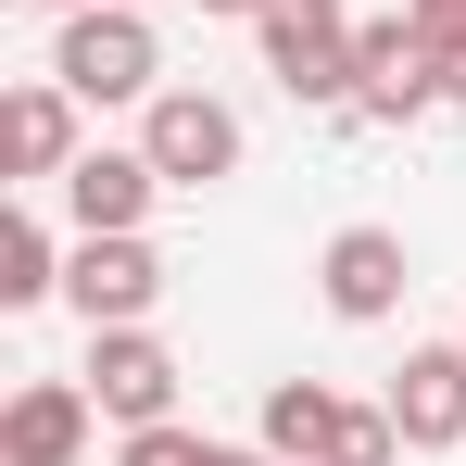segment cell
Segmentation results:
<instances>
[{"instance_id": "obj_1", "label": "cell", "mask_w": 466, "mask_h": 466, "mask_svg": "<svg viewBox=\"0 0 466 466\" xmlns=\"http://www.w3.org/2000/svg\"><path fill=\"white\" fill-rule=\"evenodd\" d=\"M51 76L76 88L88 114H101V101H152V88H164V38H152V13H127V0H88V13H64Z\"/></svg>"}, {"instance_id": "obj_2", "label": "cell", "mask_w": 466, "mask_h": 466, "mask_svg": "<svg viewBox=\"0 0 466 466\" xmlns=\"http://www.w3.org/2000/svg\"><path fill=\"white\" fill-rule=\"evenodd\" d=\"M252 38H265V76L290 88V101L353 114V13H340V0H265Z\"/></svg>"}, {"instance_id": "obj_3", "label": "cell", "mask_w": 466, "mask_h": 466, "mask_svg": "<svg viewBox=\"0 0 466 466\" xmlns=\"http://www.w3.org/2000/svg\"><path fill=\"white\" fill-rule=\"evenodd\" d=\"M353 114H366V127H416V114H441V38H429L416 13L353 25Z\"/></svg>"}, {"instance_id": "obj_4", "label": "cell", "mask_w": 466, "mask_h": 466, "mask_svg": "<svg viewBox=\"0 0 466 466\" xmlns=\"http://www.w3.org/2000/svg\"><path fill=\"white\" fill-rule=\"evenodd\" d=\"M139 152L164 164V189H228L252 139H239V114L215 88H152V101H139Z\"/></svg>"}, {"instance_id": "obj_5", "label": "cell", "mask_w": 466, "mask_h": 466, "mask_svg": "<svg viewBox=\"0 0 466 466\" xmlns=\"http://www.w3.org/2000/svg\"><path fill=\"white\" fill-rule=\"evenodd\" d=\"M64 303L88 315V328H152L164 303V252L139 228H88L76 252H64Z\"/></svg>"}, {"instance_id": "obj_6", "label": "cell", "mask_w": 466, "mask_h": 466, "mask_svg": "<svg viewBox=\"0 0 466 466\" xmlns=\"http://www.w3.org/2000/svg\"><path fill=\"white\" fill-rule=\"evenodd\" d=\"M315 290H328L340 328H390L403 290H416V265H403V239H390V228H340L328 252H315Z\"/></svg>"}, {"instance_id": "obj_7", "label": "cell", "mask_w": 466, "mask_h": 466, "mask_svg": "<svg viewBox=\"0 0 466 466\" xmlns=\"http://www.w3.org/2000/svg\"><path fill=\"white\" fill-rule=\"evenodd\" d=\"M88 403H101L114 429L177 416V353H164L152 328H88Z\"/></svg>"}, {"instance_id": "obj_8", "label": "cell", "mask_w": 466, "mask_h": 466, "mask_svg": "<svg viewBox=\"0 0 466 466\" xmlns=\"http://www.w3.org/2000/svg\"><path fill=\"white\" fill-rule=\"evenodd\" d=\"M390 429H403V454H454L466 441V340H416L390 366Z\"/></svg>"}, {"instance_id": "obj_9", "label": "cell", "mask_w": 466, "mask_h": 466, "mask_svg": "<svg viewBox=\"0 0 466 466\" xmlns=\"http://www.w3.org/2000/svg\"><path fill=\"white\" fill-rule=\"evenodd\" d=\"M88 441H101L88 379H25L13 403H0V466H76Z\"/></svg>"}, {"instance_id": "obj_10", "label": "cell", "mask_w": 466, "mask_h": 466, "mask_svg": "<svg viewBox=\"0 0 466 466\" xmlns=\"http://www.w3.org/2000/svg\"><path fill=\"white\" fill-rule=\"evenodd\" d=\"M76 114H88V101H76L64 76H25L13 101H0V152H13V177H25V189H64V164L88 152Z\"/></svg>"}, {"instance_id": "obj_11", "label": "cell", "mask_w": 466, "mask_h": 466, "mask_svg": "<svg viewBox=\"0 0 466 466\" xmlns=\"http://www.w3.org/2000/svg\"><path fill=\"white\" fill-rule=\"evenodd\" d=\"M152 202H164V164L152 152H101V139H88V152L64 164V215H76V239L88 228H152Z\"/></svg>"}, {"instance_id": "obj_12", "label": "cell", "mask_w": 466, "mask_h": 466, "mask_svg": "<svg viewBox=\"0 0 466 466\" xmlns=\"http://www.w3.org/2000/svg\"><path fill=\"white\" fill-rule=\"evenodd\" d=\"M252 441H265V454H290V466H328V441H340V390H328V379H278Z\"/></svg>"}, {"instance_id": "obj_13", "label": "cell", "mask_w": 466, "mask_h": 466, "mask_svg": "<svg viewBox=\"0 0 466 466\" xmlns=\"http://www.w3.org/2000/svg\"><path fill=\"white\" fill-rule=\"evenodd\" d=\"M64 290V239H51V215H13L0 228V303L25 315V303H51Z\"/></svg>"}, {"instance_id": "obj_14", "label": "cell", "mask_w": 466, "mask_h": 466, "mask_svg": "<svg viewBox=\"0 0 466 466\" xmlns=\"http://www.w3.org/2000/svg\"><path fill=\"white\" fill-rule=\"evenodd\" d=\"M390 454H403L390 403H340V441H328V466H390Z\"/></svg>"}, {"instance_id": "obj_15", "label": "cell", "mask_w": 466, "mask_h": 466, "mask_svg": "<svg viewBox=\"0 0 466 466\" xmlns=\"http://www.w3.org/2000/svg\"><path fill=\"white\" fill-rule=\"evenodd\" d=\"M114 466H215V441L177 429V416H152V429H127V454H114Z\"/></svg>"}, {"instance_id": "obj_16", "label": "cell", "mask_w": 466, "mask_h": 466, "mask_svg": "<svg viewBox=\"0 0 466 466\" xmlns=\"http://www.w3.org/2000/svg\"><path fill=\"white\" fill-rule=\"evenodd\" d=\"M403 13H416L429 38H454V25H466V0H403Z\"/></svg>"}, {"instance_id": "obj_17", "label": "cell", "mask_w": 466, "mask_h": 466, "mask_svg": "<svg viewBox=\"0 0 466 466\" xmlns=\"http://www.w3.org/2000/svg\"><path fill=\"white\" fill-rule=\"evenodd\" d=\"M441 101H466V25L441 38Z\"/></svg>"}, {"instance_id": "obj_18", "label": "cell", "mask_w": 466, "mask_h": 466, "mask_svg": "<svg viewBox=\"0 0 466 466\" xmlns=\"http://www.w3.org/2000/svg\"><path fill=\"white\" fill-rule=\"evenodd\" d=\"M202 13H239V25H252V13H265V0H202Z\"/></svg>"}, {"instance_id": "obj_19", "label": "cell", "mask_w": 466, "mask_h": 466, "mask_svg": "<svg viewBox=\"0 0 466 466\" xmlns=\"http://www.w3.org/2000/svg\"><path fill=\"white\" fill-rule=\"evenodd\" d=\"M38 13H88V0H38Z\"/></svg>"}, {"instance_id": "obj_20", "label": "cell", "mask_w": 466, "mask_h": 466, "mask_svg": "<svg viewBox=\"0 0 466 466\" xmlns=\"http://www.w3.org/2000/svg\"><path fill=\"white\" fill-rule=\"evenodd\" d=\"M127 13H152V0H127Z\"/></svg>"}, {"instance_id": "obj_21", "label": "cell", "mask_w": 466, "mask_h": 466, "mask_svg": "<svg viewBox=\"0 0 466 466\" xmlns=\"http://www.w3.org/2000/svg\"><path fill=\"white\" fill-rule=\"evenodd\" d=\"M454 340H466V328H454Z\"/></svg>"}]
</instances>
